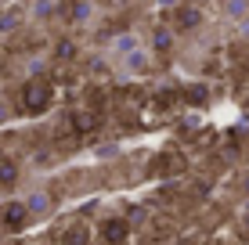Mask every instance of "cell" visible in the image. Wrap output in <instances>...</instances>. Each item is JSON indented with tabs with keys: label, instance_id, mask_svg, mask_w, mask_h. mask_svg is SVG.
Listing matches in <instances>:
<instances>
[{
	"label": "cell",
	"instance_id": "obj_1",
	"mask_svg": "<svg viewBox=\"0 0 249 245\" xmlns=\"http://www.w3.org/2000/svg\"><path fill=\"white\" fill-rule=\"evenodd\" d=\"M47 98H51V90H47V83H44V80L29 83V90H25V101H29L33 112H36V108H44V105H47Z\"/></svg>",
	"mask_w": 249,
	"mask_h": 245
},
{
	"label": "cell",
	"instance_id": "obj_2",
	"mask_svg": "<svg viewBox=\"0 0 249 245\" xmlns=\"http://www.w3.org/2000/svg\"><path fill=\"white\" fill-rule=\"evenodd\" d=\"M22 220H25V209L22 206H7L4 209V224L7 227H22Z\"/></svg>",
	"mask_w": 249,
	"mask_h": 245
},
{
	"label": "cell",
	"instance_id": "obj_3",
	"mask_svg": "<svg viewBox=\"0 0 249 245\" xmlns=\"http://www.w3.org/2000/svg\"><path fill=\"white\" fill-rule=\"evenodd\" d=\"M105 238H108V242H123V238H126V227L119 224V220H112V224L105 227Z\"/></svg>",
	"mask_w": 249,
	"mask_h": 245
}]
</instances>
